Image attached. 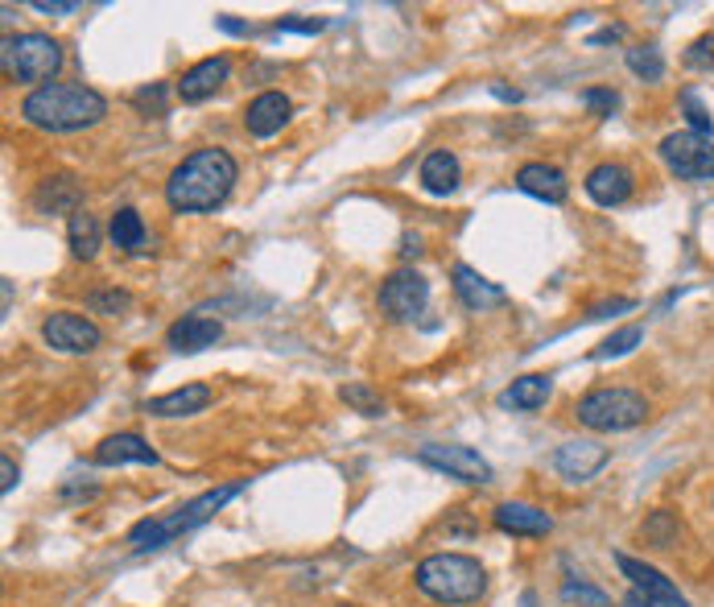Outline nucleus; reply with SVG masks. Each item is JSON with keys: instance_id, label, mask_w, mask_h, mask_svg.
Instances as JSON below:
<instances>
[{"instance_id": "obj_26", "label": "nucleus", "mask_w": 714, "mask_h": 607, "mask_svg": "<svg viewBox=\"0 0 714 607\" xmlns=\"http://www.w3.org/2000/svg\"><path fill=\"white\" fill-rule=\"evenodd\" d=\"M640 537H644L652 550H673L678 537H682V521H678V513H669V509H657V513L644 516Z\"/></svg>"}, {"instance_id": "obj_21", "label": "nucleus", "mask_w": 714, "mask_h": 607, "mask_svg": "<svg viewBox=\"0 0 714 607\" xmlns=\"http://www.w3.org/2000/svg\"><path fill=\"white\" fill-rule=\"evenodd\" d=\"M516 187L542 202H566V195H570L566 174H561L558 166H549V161H525V166L516 170Z\"/></svg>"}, {"instance_id": "obj_34", "label": "nucleus", "mask_w": 714, "mask_h": 607, "mask_svg": "<svg viewBox=\"0 0 714 607\" xmlns=\"http://www.w3.org/2000/svg\"><path fill=\"white\" fill-rule=\"evenodd\" d=\"M561 599H566V604L607 607V595H603V592H595V587H587V583H566V587H561Z\"/></svg>"}, {"instance_id": "obj_24", "label": "nucleus", "mask_w": 714, "mask_h": 607, "mask_svg": "<svg viewBox=\"0 0 714 607\" xmlns=\"http://www.w3.org/2000/svg\"><path fill=\"white\" fill-rule=\"evenodd\" d=\"M549 389H554V380H549V376L528 373L500 393V405H508V409H542V405L549 401Z\"/></svg>"}, {"instance_id": "obj_42", "label": "nucleus", "mask_w": 714, "mask_h": 607, "mask_svg": "<svg viewBox=\"0 0 714 607\" xmlns=\"http://www.w3.org/2000/svg\"><path fill=\"white\" fill-rule=\"evenodd\" d=\"M401 257H405V261H413V257H421V236H418V232L401 236Z\"/></svg>"}, {"instance_id": "obj_29", "label": "nucleus", "mask_w": 714, "mask_h": 607, "mask_svg": "<svg viewBox=\"0 0 714 607\" xmlns=\"http://www.w3.org/2000/svg\"><path fill=\"white\" fill-rule=\"evenodd\" d=\"M640 339H644V331H640L637 323H632V327H620V331H616V335H607V339L599 343V347H595V352H590V356H595V359H616V356H628V352H632V347H640Z\"/></svg>"}, {"instance_id": "obj_33", "label": "nucleus", "mask_w": 714, "mask_h": 607, "mask_svg": "<svg viewBox=\"0 0 714 607\" xmlns=\"http://www.w3.org/2000/svg\"><path fill=\"white\" fill-rule=\"evenodd\" d=\"M578 104H582V108H590L595 116H611V112L620 108V95L607 92V87H590V92L578 95Z\"/></svg>"}, {"instance_id": "obj_5", "label": "nucleus", "mask_w": 714, "mask_h": 607, "mask_svg": "<svg viewBox=\"0 0 714 607\" xmlns=\"http://www.w3.org/2000/svg\"><path fill=\"white\" fill-rule=\"evenodd\" d=\"M575 418L587 430H599V435H623V430H637L640 421L649 418V401L637 389L603 385V389H590L587 397H578Z\"/></svg>"}, {"instance_id": "obj_12", "label": "nucleus", "mask_w": 714, "mask_h": 607, "mask_svg": "<svg viewBox=\"0 0 714 607\" xmlns=\"http://www.w3.org/2000/svg\"><path fill=\"white\" fill-rule=\"evenodd\" d=\"M607 459H611V451H607L603 442L575 438V442H561L558 451H554V471L570 483H587L607 468Z\"/></svg>"}, {"instance_id": "obj_19", "label": "nucleus", "mask_w": 714, "mask_h": 607, "mask_svg": "<svg viewBox=\"0 0 714 607\" xmlns=\"http://www.w3.org/2000/svg\"><path fill=\"white\" fill-rule=\"evenodd\" d=\"M78 202H83V187L75 174H50L46 182L33 190L38 216H78Z\"/></svg>"}, {"instance_id": "obj_16", "label": "nucleus", "mask_w": 714, "mask_h": 607, "mask_svg": "<svg viewBox=\"0 0 714 607\" xmlns=\"http://www.w3.org/2000/svg\"><path fill=\"white\" fill-rule=\"evenodd\" d=\"M290 112H294V104H290V95H281V92H261V95H256V100L249 104V108H244V128H249V137L269 140L273 133H281V128L290 125Z\"/></svg>"}, {"instance_id": "obj_4", "label": "nucleus", "mask_w": 714, "mask_h": 607, "mask_svg": "<svg viewBox=\"0 0 714 607\" xmlns=\"http://www.w3.org/2000/svg\"><path fill=\"white\" fill-rule=\"evenodd\" d=\"M413 583L434 604L459 607V604H475L487 592V571L471 554H430L426 562H418Z\"/></svg>"}, {"instance_id": "obj_15", "label": "nucleus", "mask_w": 714, "mask_h": 607, "mask_svg": "<svg viewBox=\"0 0 714 607\" xmlns=\"http://www.w3.org/2000/svg\"><path fill=\"white\" fill-rule=\"evenodd\" d=\"M492 521H496L500 533H513V537H545V533H554V516L537 509V504H525V500L496 504Z\"/></svg>"}, {"instance_id": "obj_44", "label": "nucleus", "mask_w": 714, "mask_h": 607, "mask_svg": "<svg viewBox=\"0 0 714 607\" xmlns=\"http://www.w3.org/2000/svg\"><path fill=\"white\" fill-rule=\"evenodd\" d=\"M492 92H496L500 100H508V104H516V100H521V92H516V87H504V83H496Z\"/></svg>"}, {"instance_id": "obj_7", "label": "nucleus", "mask_w": 714, "mask_h": 607, "mask_svg": "<svg viewBox=\"0 0 714 607\" xmlns=\"http://www.w3.org/2000/svg\"><path fill=\"white\" fill-rule=\"evenodd\" d=\"M661 161H665L669 174H678L682 182H711L714 178V145H711V137H702L694 128L669 133V137L661 140Z\"/></svg>"}, {"instance_id": "obj_36", "label": "nucleus", "mask_w": 714, "mask_h": 607, "mask_svg": "<svg viewBox=\"0 0 714 607\" xmlns=\"http://www.w3.org/2000/svg\"><path fill=\"white\" fill-rule=\"evenodd\" d=\"M682 104H685V116H690V125H694V133H702V137H706V133H711V112L702 108L699 95H694V92H685V95H682Z\"/></svg>"}, {"instance_id": "obj_8", "label": "nucleus", "mask_w": 714, "mask_h": 607, "mask_svg": "<svg viewBox=\"0 0 714 607\" xmlns=\"http://www.w3.org/2000/svg\"><path fill=\"white\" fill-rule=\"evenodd\" d=\"M430 302V281L418 269H397L380 285V314L389 323H413Z\"/></svg>"}, {"instance_id": "obj_30", "label": "nucleus", "mask_w": 714, "mask_h": 607, "mask_svg": "<svg viewBox=\"0 0 714 607\" xmlns=\"http://www.w3.org/2000/svg\"><path fill=\"white\" fill-rule=\"evenodd\" d=\"M339 397L351 405L356 414H364V418H385V401H380V393H372L368 385H359V380L356 385H343Z\"/></svg>"}, {"instance_id": "obj_22", "label": "nucleus", "mask_w": 714, "mask_h": 607, "mask_svg": "<svg viewBox=\"0 0 714 607\" xmlns=\"http://www.w3.org/2000/svg\"><path fill=\"white\" fill-rule=\"evenodd\" d=\"M211 405V385H182V389L174 393H161L154 401H145V414H154V418H195Z\"/></svg>"}, {"instance_id": "obj_10", "label": "nucleus", "mask_w": 714, "mask_h": 607, "mask_svg": "<svg viewBox=\"0 0 714 607\" xmlns=\"http://www.w3.org/2000/svg\"><path fill=\"white\" fill-rule=\"evenodd\" d=\"M616 566H620L623 578L632 583V595H637L640 607H690L685 604V595L678 592L657 566H649V562L632 558V554H616Z\"/></svg>"}, {"instance_id": "obj_39", "label": "nucleus", "mask_w": 714, "mask_h": 607, "mask_svg": "<svg viewBox=\"0 0 714 607\" xmlns=\"http://www.w3.org/2000/svg\"><path fill=\"white\" fill-rule=\"evenodd\" d=\"M632 306H637L632 297H611V302H599V306H595V311H590L587 318H607V314H616V311H632Z\"/></svg>"}, {"instance_id": "obj_1", "label": "nucleus", "mask_w": 714, "mask_h": 607, "mask_svg": "<svg viewBox=\"0 0 714 607\" xmlns=\"http://www.w3.org/2000/svg\"><path fill=\"white\" fill-rule=\"evenodd\" d=\"M235 178V157L219 145H207V149H195L187 154L166 178V202L182 216H202V211H216L219 202L232 195Z\"/></svg>"}, {"instance_id": "obj_43", "label": "nucleus", "mask_w": 714, "mask_h": 607, "mask_svg": "<svg viewBox=\"0 0 714 607\" xmlns=\"http://www.w3.org/2000/svg\"><path fill=\"white\" fill-rule=\"evenodd\" d=\"M623 38V25H607V30L590 33V46H599V42H620Z\"/></svg>"}, {"instance_id": "obj_31", "label": "nucleus", "mask_w": 714, "mask_h": 607, "mask_svg": "<svg viewBox=\"0 0 714 607\" xmlns=\"http://www.w3.org/2000/svg\"><path fill=\"white\" fill-rule=\"evenodd\" d=\"M128 306H133V294L128 290H92L87 294V311H95V314H125Z\"/></svg>"}, {"instance_id": "obj_6", "label": "nucleus", "mask_w": 714, "mask_h": 607, "mask_svg": "<svg viewBox=\"0 0 714 607\" xmlns=\"http://www.w3.org/2000/svg\"><path fill=\"white\" fill-rule=\"evenodd\" d=\"M4 75L13 83H38L46 87L50 79L63 71V46L46 33H9L0 46Z\"/></svg>"}, {"instance_id": "obj_17", "label": "nucleus", "mask_w": 714, "mask_h": 607, "mask_svg": "<svg viewBox=\"0 0 714 607\" xmlns=\"http://www.w3.org/2000/svg\"><path fill=\"white\" fill-rule=\"evenodd\" d=\"M223 339V327L216 318H202V314H182L170 331H166V343H170L178 356H195V352H207Z\"/></svg>"}, {"instance_id": "obj_20", "label": "nucleus", "mask_w": 714, "mask_h": 607, "mask_svg": "<svg viewBox=\"0 0 714 607\" xmlns=\"http://www.w3.org/2000/svg\"><path fill=\"white\" fill-rule=\"evenodd\" d=\"M95 468H125V463H157V451L140 435H108L92 451Z\"/></svg>"}, {"instance_id": "obj_18", "label": "nucleus", "mask_w": 714, "mask_h": 607, "mask_svg": "<svg viewBox=\"0 0 714 607\" xmlns=\"http://www.w3.org/2000/svg\"><path fill=\"white\" fill-rule=\"evenodd\" d=\"M454 294H459V302H463L466 311H496V306H504L508 302V294L500 290L496 281H487L480 273V269L471 265H454Z\"/></svg>"}, {"instance_id": "obj_41", "label": "nucleus", "mask_w": 714, "mask_h": 607, "mask_svg": "<svg viewBox=\"0 0 714 607\" xmlns=\"http://www.w3.org/2000/svg\"><path fill=\"white\" fill-rule=\"evenodd\" d=\"M216 25L223 33H235V38H249L252 25H244V21H235V17H216Z\"/></svg>"}, {"instance_id": "obj_3", "label": "nucleus", "mask_w": 714, "mask_h": 607, "mask_svg": "<svg viewBox=\"0 0 714 607\" xmlns=\"http://www.w3.org/2000/svg\"><path fill=\"white\" fill-rule=\"evenodd\" d=\"M244 488H249V480L219 483V488H207L202 496L187 500V504H182V509H174V513L145 516V521H137V525L128 530V545H133V550H140V554H145V550H161V545H170L174 537H182V533L207 525V521H211L223 504H232Z\"/></svg>"}, {"instance_id": "obj_45", "label": "nucleus", "mask_w": 714, "mask_h": 607, "mask_svg": "<svg viewBox=\"0 0 714 607\" xmlns=\"http://www.w3.org/2000/svg\"><path fill=\"white\" fill-rule=\"evenodd\" d=\"M339 607H351V604H339Z\"/></svg>"}, {"instance_id": "obj_35", "label": "nucleus", "mask_w": 714, "mask_h": 607, "mask_svg": "<svg viewBox=\"0 0 714 607\" xmlns=\"http://www.w3.org/2000/svg\"><path fill=\"white\" fill-rule=\"evenodd\" d=\"M326 21L323 17H281L273 21V33H323Z\"/></svg>"}, {"instance_id": "obj_40", "label": "nucleus", "mask_w": 714, "mask_h": 607, "mask_svg": "<svg viewBox=\"0 0 714 607\" xmlns=\"http://www.w3.org/2000/svg\"><path fill=\"white\" fill-rule=\"evenodd\" d=\"M13 488H17V468H13V459L4 454V459H0V492H13Z\"/></svg>"}, {"instance_id": "obj_32", "label": "nucleus", "mask_w": 714, "mask_h": 607, "mask_svg": "<svg viewBox=\"0 0 714 607\" xmlns=\"http://www.w3.org/2000/svg\"><path fill=\"white\" fill-rule=\"evenodd\" d=\"M685 66H690V71H714V33H702L699 42H690V50H685Z\"/></svg>"}, {"instance_id": "obj_14", "label": "nucleus", "mask_w": 714, "mask_h": 607, "mask_svg": "<svg viewBox=\"0 0 714 607\" xmlns=\"http://www.w3.org/2000/svg\"><path fill=\"white\" fill-rule=\"evenodd\" d=\"M587 195L599 207H623V202L632 199V187H637V178H632V170L623 166V161H603V166H595V170L587 174Z\"/></svg>"}, {"instance_id": "obj_28", "label": "nucleus", "mask_w": 714, "mask_h": 607, "mask_svg": "<svg viewBox=\"0 0 714 607\" xmlns=\"http://www.w3.org/2000/svg\"><path fill=\"white\" fill-rule=\"evenodd\" d=\"M628 71L644 79V83H661L665 79V59H661L657 46H632L628 50Z\"/></svg>"}, {"instance_id": "obj_23", "label": "nucleus", "mask_w": 714, "mask_h": 607, "mask_svg": "<svg viewBox=\"0 0 714 607\" xmlns=\"http://www.w3.org/2000/svg\"><path fill=\"white\" fill-rule=\"evenodd\" d=\"M418 178L430 195H454V187H459V157H454L451 149H434V154H426Z\"/></svg>"}, {"instance_id": "obj_9", "label": "nucleus", "mask_w": 714, "mask_h": 607, "mask_svg": "<svg viewBox=\"0 0 714 607\" xmlns=\"http://www.w3.org/2000/svg\"><path fill=\"white\" fill-rule=\"evenodd\" d=\"M418 463L434 471H447L459 483H487L492 480V463L483 459L475 447H459V442H430L418 451Z\"/></svg>"}, {"instance_id": "obj_37", "label": "nucleus", "mask_w": 714, "mask_h": 607, "mask_svg": "<svg viewBox=\"0 0 714 607\" xmlns=\"http://www.w3.org/2000/svg\"><path fill=\"white\" fill-rule=\"evenodd\" d=\"M133 100H137V108H154V116H161V112H166V87H161V83H154V87H140Z\"/></svg>"}, {"instance_id": "obj_27", "label": "nucleus", "mask_w": 714, "mask_h": 607, "mask_svg": "<svg viewBox=\"0 0 714 607\" xmlns=\"http://www.w3.org/2000/svg\"><path fill=\"white\" fill-rule=\"evenodd\" d=\"M108 236H112V244H116V249L137 252L140 244H145V219H140L137 207H120L108 223Z\"/></svg>"}, {"instance_id": "obj_25", "label": "nucleus", "mask_w": 714, "mask_h": 607, "mask_svg": "<svg viewBox=\"0 0 714 607\" xmlns=\"http://www.w3.org/2000/svg\"><path fill=\"white\" fill-rule=\"evenodd\" d=\"M66 244H71V252H75L78 261H92L95 252H99V219L87 216V211L71 216V223H66Z\"/></svg>"}, {"instance_id": "obj_2", "label": "nucleus", "mask_w": 714, "mask_h": 607, "mask_svg": "<svg viewBox=\"0 0 714 607\" xmlns=\"http://www.w3.org/2000/svg\"><path fill=\"white\" fill-rule=\"evenodd\" d=\"M108 116V100L87 83H46L21 100V121L42 133H83Z\"/></svg>"}, {"instance_id": "obj_13", "label": "nucleus", "mask_w": 714, "mask_h": 607, "mask_svg": "<svg viewBox=\"0 0 714 607\" xmlns=\"http://www.w3.org/2000/svg\"><path fill=\"white\" fill-rule=\"evenodd\" d=\"M228 75H232V63L223 59V54H216V59H202V63H195L190 71H182V79H178V100L182 104H202V100H211V95L228 83Z\"/></svg>"}, {"instance_id": "obj_11", "label": "nucleus", "mask_w": 714, "mask_h": 607, "mask_svg": "<svg viewBox=\"0 0 714 607\" xmlns=\"http://www.w3.org/2000/svg\"><path fill=\"white\" fill-rule=\"evenodd\" d=\"M42 339L54 347V352H63V356H87L99 347V327H95L92 318H83V314H71V311H59L50 314L46 323H42Z\"/></svg>"}, {"instance_id": "obj_38", "label": "nucleus", "mask_w": 714, "mask_h": 607, "mask_svg": "<svg viewBox=\"0 0 714 607\" xmlns=\"http://www.w3.org/2000/svg\"><path fill=\"white\" fill-rule=\"evenodd\" d=\"M30 9H33V13H46V17H71L78 4H75V0H33Z\"/></svg>"}]
</instances>
